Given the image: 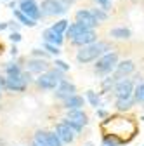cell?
I'll return each mask as SVG.
<instances>
[{
	"instance_id": "cell-36",
	"label": "cell",
	"mask_w": 144,
	"mask_h": 146,
	"mask_svg": "<svg viewBox=\"0 0 144 146\" xmlns=\"http://www.w3.org/2000/svg\"><path fill=\"white\" fill-rule=\"evenodd\" d=\"M7 28H9V23H0V31H4Z\"/></svg>"
},
{
	"instance_id": "cell-28",
	"label": "cell",
	"mask_w": 144,
	"mask_h": 146,
	"mask_svg": "<svg viewBox=\"0 0 144 146\" xmlns=\"http://www.w3.org/2000/svg\"><path fill=\"white\" fill-rule=\"evenodd\" d=\"M44 49L50 54V56H59V54H61L57 45H52V44H47V42H44Z\"/></svg>"
},
{
	"instance_id": "cell-27",
	"label": "cell",
	"mask_w": 144,
	"mask_h": 146,
	"mask_svg": "<svg viewBox=\"0 0 144 146\" xmlns=\"http://www.w3.org/2000/svg\"><path fill=\"white\" fill-rule=\"evenodd\" d=\"M68 26H69V23H68L66 19H61V21H57L56 25H52L50 28H52L54 31H57V33H63V35H64V31L68 30Z\"/></svg>"
},
{
	"instance_id": "cell-35",
	"label": "cell",
	"mask_w": 144,
	"mask_h": 146,
	"mask_svg": "<svg viewBox=\"0 0 144 146\" xmlns=\"http://www.w3.org/2000/svg\"><path fill=\"white\" fill-rule=\"evenodd\" d=\"M5 90V77H0V92Z\"/></svg>"
},
{
	"instance_id": "cell-22",
	"label": "cell",
	"mask_w": 144,
	"mask_h": 146,
	"mask_svg": "<svg viewBox=\"0 0 144 146\" xmlns=\"http://www.w3.org/2000/svg\"><path fill=\"white\" fill-rule=\"evenodd\" d=\"M85 98H87L89 103H90V106H94V108H99L101 106V98H99L97 92H94V90H87Z\"/></svg>"
},
{
	"instance_id": "cell-16",
	"label": "cell",
	"mask_w": 144,
	"mask_h": 146,
	"mask_svg": "<svg viewBox=\"0 0 144 146\" xmlns=\"http://www.w3.org/2000/svg\"><path fill=\"white\" fill-rule=\"evenodd\" d=\"M83 104H85V99L80 94H73L63 101V106L66 110H78V108H83Z\"/></svg>"
},
{
	"instance_id": "cell-10",
	"label": "cell",
	"mask_w": 144,
	"mask_h": 146,
	"mask_svg": "<svg viewBox=\"0 0 144 146\" xmlns=\"http://www.w3.org/2000/svg\"><path fill=\"white\" fill-rule=\"evenodd\" d=\"M94 42H97V33L92 30V28H89V30H85L82 35H78V36H75L73 40H71V44L73 45H77V47H83V45H89V44H94Z\"/></svg>"
},
{
	"instance_id": "cell-19",
	"label": "cell",
	"mask_w": 144,
	"mask_h": 146,
	"mask_svg": "<svg viewBox=\"0 0 144 146\" xmlns=\"http://www.w3.org/2000/svg\"><path fill=\"white\" fill-rule=\"evenodd\" d=\"M14 16L17 17V21H19L23 26H28V28H35L37 26V21L31 19V17H28L24 12H21L19 9H14Z\"/></svg>"
},
{
	"instance_id": "cell-38",
	"label": "cell",
	"mask_w": 144,
	"mask_h": 146,
	"mask_svg": "<svg viewBox=\"0 0 144 146\" xmlns=\"http://www.w3.org/2000/svg\"><path fill=\"white\" fill-rule=\"evenodd\" d=\"M11 54H12V56H16V54H17V47H16V45L11 49Z\"/></svg>"
},
{
	"instance_id": "cell-20",
	"label": "cell",
	"mask_w": 144,
	"mask_h": 146,
	"mask_svg": "<svg viewBox=\"0 0 144 146\" xmlns=\"http://www.w3.org/2000/svg\"><path fill=\"white\" fill-rule=\"evenodd\" d=\"M134 104H135V99H134V96H132V98H127V99H116V103H115L116 110H120V111H125V110H130Z\"/></svg>"
},
{
	"instance_id": "cell-15",
	"label": "cell",
	"mask_w": 144,
	"mask_h": 146,
	"mask_svg": "<svg viewBox=\"0 0 144 146\" xmlns=\"http://www.w3.org/2000/svg\"><path fill=\"white\" fill-rule=\"evenodd\" d=\"M66 118H69V120H73V122L80 123L82 127H85V125L89 123V117H87V113L83 111L82 108H78V110H68Z\"/></svg>"
},
{
	"instance_id": "cell-9",
	"label": "cell",
	"mask_w": 144,
	"mask_h": 146,
	"mask_svg": "<svg viewBox=\"0 0 144 146\" xmlns=\"http://www.w3.org/2000/svg\"><path fill=\"white\" fill-rule=\"evenodd\" d=\"M54 132L57 134V137H59L64 144H71V143L75 141V137H77V134L71 131L64 122H59V123L56 125V129H54Z\"/></svg>"
},
{
	"instance_id": "cell-42",
	"label": "cell",
	"mask_w": 144,
	"mask_h": 146,
	"mask_svg": "<svg viewBox=\"0 0 144 146\" xmlns=\"http://www.w3.org/2000/svg\"><path fill=\"white\" fill-rule=\"evenodd\" d=\"M0 94H2V92H0Z\"/></svg>"
},
{
	"instance_id": "cell-37",
	"label": "cell",
	"mask_w": 144,
	"mask_h": 146,
	"mask_svg": "<svg viewBox=\"0 0 144 146\" xmlns=\"http://www.w3.org/2000/svg\"><path fill=\"white\" fill-rule=\"evenodd\" d=\"M97 115H99V117H106V115H108V113H106V111H104V110H99V111H97Z\"/></svg>"
},
{
	"instance_id": "cell-34",
	"label": "cell",
	"mask_w": 144,
	"mask_h": 146,
	"mask_svg": "<svg viewBox=\"0 0 144 146\" xmlns=\"http://www.w3.org/2000/svg\"><path fill=\"white\" fill-rule=\"evenodd\" d=\"M9 28H11L12 31H17V30H19V23H14V21H11V23H9Z\"/></svg>"
},
{
	"instance_id": "cell-12",
	"label": "cell",
	"mask_w": 144,
	"mask_h": 146,
	"mask_svg": "<svg viewBox=\"0 0 144 146\" xmlns=\"http://www.w3.org/2000/svg\"><path fill=\"white\" fill-rule=\"evenodd\" d=\"M49 70V63L47 59H30L26 63V71L31 73V75H42V73H45Z\"/></svg>"
},
{
	"instance_id": "cell-7",
	"label": "cell",
	"mask_w": 144,
	"mask_h": 146,
	"mask_svg": "<svg viewBox=\"0 0 144 146\" xmlns=\"http://www.w3.org/2000/svg\"><path fill=\"white\" fill-rule=\"evenodd\" d=\"M19 11L24 12L28 17L38 21L42 17V11H40V5L35 2V0H24V2H19Z\"/></svg>"
},
{
	"instance_id": "cell-3",
	"label": "cell",
	"mask_w": 144,
	"mask_h": 146,
	"mask_svg": "<svg viewBox=\"0 0 144 146\" xmlns=\"http://www.w3.org/2000/svg\"><path fill=\"white\" fill-rule=\"evenodd\" d=\"M118 64V52L116 50H108L104 52L101 58L96 59V64H94V71L97 73V75H110V73L116 68Z\"/></svg>"
},
{
	"instance_id": "cell-8",
	"label": "cell",
	"mask_w": 144,
	"mask_h": 146,
	"mask_svg": "<svg viewBox=\"0 0 144 146\" xmlns=\"http://www.w3.org/2000/svg\"><path fill=\"white\" fill-rule=\"evenodd\" d=\"M73 94H77V87H75V84L68 82L66 78H64V80H61V82H59V85L56 87V98H57V99H61V101H64L66 98L73 96Z\"/></svg>"
},
{
	"instance_id": "cell-33",
	"label": "cell",
	"mask_w": 144,
	"mask_h": 146,
	"mask_svg": "<svg viewBox=\"0 0 144 146\" xmlns=\"http://www.w3.org/2000/svg\"><path fill=\"white\" fill-rule=\"evenodd\" d=\"M9 38H11L14 44H17V42H21V35H19V31H12V33L9 35Z\"/></svg>"
},
{
	"instance_id": "cell-4",
	"label": "cell",
	"mask_w": 144,
	"mask_h": 146,
	"mask_svg": "<svg viewBox=\"0 0 144 146\" xmlns=\"http://www.w3.org/2000/svg\"><path fill=\"white\" fill-rule=\"evenodd\" d=\"M31 80H33L31 73H28V71H23L21 75L5 77V90H11V92H23Z\"/></svg>"
},
{
	"instance_id": "cell-11",
	"label": "cell",
	"mask_w": 144,
	"mask_h": 146,
	"mask_svg": "<svg viewBox=\"0 0 144 146\" xmlns=\"http://www.w3.org/2000/svg\"><path fill=\"white\" fill-rule=\"evenodd\" d=\"M75 19H77V23H82V25H85L87 28H92V30L99 25L97 19L92 16V12H90V11H87V9H80V11H77Z\"/></svg>"
},
{
	"instance_id": "cell-5",
	"label": "cell",
	"mask_w": 144,
	"mask_h": 146,
	"mask_svg": "<svg viewBox=\"0 0 144 146\" xmlns=\"http://www.w3.org/2000/svg\"><path fill=\"white\" fill-rule=\"evenodd\" d=\"M134 80L132 78H127V77H123V78H118L115 82V96L116 99H127V98H132L134 96Z\"/></svg>"
},
{
	"instance_id": "cell-14",
	"label": "cell",
	"mask_w": 144,
	"mask_h": 146,
	"mask_svg": "<svg viewBox=\"0 0 144 146\" xmlns=\"http://www.w3.org/2000/svg\"><path fill=\"white\" fill-rule=\"evenodd\" d=\"M42 38H44V42H47V44H52V45H63V42H64V38H63V33H57V31H54L52 28H47L44 33H42Z\"/></svg>"
},
{
	"instance_id": "cell-24",
	"label": "cell",
	"mask_w": 144,
	"mask_h": 146,
	"mask_svg": "<svg viewBox=\"0 0 144 146\" xmlns=\"http://www.w3.org/2000/svg\"><path fill=\"white\" fill-rule=\"evenodd\" d=\"M47 144L49 146H64V143L57 137V134L56 132H47Z\"/></svg>"
},
{
	"instance_id": "cell-13",
	"label": "cell",
	"mask_w": 144,
	"mask_h": 146,
	"mask_svg": "<svg viewBox=\"0 0 144 146\" xmlns=\"http://www.w3.org/2000/svg\"><path fill=\"white\" fill-rule=\"evenodd\" d=\"M134 70H135L134 61H130V59L118 61V64L115 68V78L118 80V78H123V77H129L130 73H134Z\"/></svg>"
},
{
	"instance_id": "cell-18",
	"label": "cell",
	"mask_w": 144,
	"mask_h": 146,
	"mask_svg": "<svg viewBox=\"0 0 144 146\" xmlns=\"http://www.w3.org/2000/svg\"><path fill=\"white\" fill-rule=\"evenodd\" d=\"M110 36L111 38H116V40H129L132 33L129 28H125V26H118V28H113L110 30Z\"/></svg>"
},
{
	"instance_id": "cell-2",
	"label": "cell",
	"mask_w": 144,
	"mask_h": 146,
	"mask_svg": "<svg viewBox=\"0 0 144 146\" xmlns=\"http://www.w3.org/2000/svg\"><path fill=\"white\" fill-rule=\"evenodd\" d=\"M61 80H64V71L54 66V68L47 70L45 73H42V75H38V78L35 82L44 90H56V87L59 85Z\"/></svg>"
},
{
	"instance_id": "cell-30",
	"label": "cell",
	"mask_w": 144,
	"mask_h": 146,
	"mask_svg": "<svg viewBox=\"0 0 144 146\" xmlns=\"http://www.w3.org/2000/svg\"><path fill=\"white\" fill-rule=\"evenodd\" d=\"M54 66L59 68V70H63V71H68V70H69V64L64 63V61H61V59H56V61H54Z\"/></svg>"
},
{
	"instance_id": "cell-32",
	"label": "cell",
	"mask_w": 144,
	"mask_h": 146,
	"mask_svg": "<svg viewBox=\"0 0 144 146\" xmlns=\"http://www.w3.org/2000/svg\"><path fill=\"white\" fill-rule=\"evenodd\" d=\"M118 143H120V141H116V139H111V137H110V136H106V137H104V141H102V144H101V146H116V144H118Z\"/></svg>"
},
{
	"instance_id": "cell-31",
	"label": "cell",
	"mask_w": 144,
	"mask_h": 146,
	"mask_svg": "<svg viewBox=\"0 0 144 146\" xmlns=\"http://www.w3.org/2000/svg\"><path fill=\"white\" fill-rule=\"evenodd\" d=\"M31 52H33V56H38V58H40V59H47V58H49V56H50V54H49V52H47V50H45V52H44V50H40V49H33V50H31Z\"/></svg>"
},
{
	"instance_id": "cell-25",
	"label": "cell",
	"mask_w": 144,
	"mask_h": 146,
	"mask_svg": "<svg viewBox=\"0 0 144 146\" xmlns=\"http://www.w3.org/2000/svg\"><path fill=\"white\" fill-rule=\"evenodd\" d=\"M90 12H92V16L97 19V23L101 25V23H104L106 19H108V12L104 11V9H90Z\"/></svg>"
},
{
	"instance_id": "cell-21",
	"label": "cell",
	"mask_w": 144,
	"mask_h": 146,
	"mask_svg": "<svg viewBox=\"0 0 144 146\" xmlns=\"http://www.w3.org/2000/svg\"><path fill=\"white\" fill-rule=\"evenodd\" d=\"M134 99H135V103L144 104V82L142 80L134 87Z\"/></svg>"
},
{
	"instance_id": "cell-6",
	"label": "cell",
	"mask_w": 144,
	"mask_h": 146,
	"mask_svg": "<svg viewBox=\"0 0 144 146\" xmlns=\"http://www.w3.org/2000/svg\"><path fill=\"white\" fill-rule=\"evenodd\" d=\"M42 16H63L68 9L61 4V0H44L40 4Z\"/></svg>"
},
{
	"instance_id": "cell-23",
	"label": "cell",
	"mask_w": 144,
	"mask_h": 146,
	"mask_svg": "<svg viewBox=\"0 0 144 146\" xmlns=\"http://www.w3.org/2000/svg\"><path fill=\"white\" fill-rule=\"evenodd\" d=\"M21 73H23V70L16 63H11L5 66V77H14V75H21Z\"/></svg>"
},
{
	"instance_id": "cell-29",
	"label": "cell",
	"mask_w": 144,
	"mask_h": 146,
	"mask_svg": "<svg viewBox=\"0 0 144 146\" xmlns=\"http://www.w3.org/2000/svg\"><path fill=\"white\" fill-rule=\"evenodd\" d=\"M111 2H113V0H96V4H97V5H101V9H104L106 12L110 11V7H111Z\"/></svg>"
},
{
	"instance_id": "cell-1",
	"label": "cell",
	"mask_w": 144,
	"mask_h": 146,
	"mask_svg": "<svg viewBox=\"0 0 144 146\" xmlns=\"http://www.w3.org/2000/svg\"><path fill=\"white\" fill-rule=\"evenodd\" d=\"M108 50H111L108 42H94V44L83 45V47H80L78 52H77V61H78L80 64L92 63V61H96L97 58H101L102 54L108 52Z\"/></svg>"
},
{
	"instance_id": "cell-17",
	"label": "cell",
	"mask_w": 144,
	"mask_h": 146,
	"mask_svg": "<svg viewBox=\"0 0 144 146\" xmlns=\"http://www.w3.org/2000/svg\"><path fill=\"white\" fill-rule=\"evenodd\" d=\"M85 30H89L85 25H82V23H71L69 26H68V30L64 31V35L68 36L69 40H73L75 36H78V35H82Z\"/></svg>"
},
{
	"instance_id": "cell-40",
	"label": "cell",
	"mask_w": 144,
	"mask_h": 146,
	"mask_svg": "<svg viewBox=\"0 0 144 146\" xmlns=\"http://www.w3.org/2000/svg\"><path fill=\"white\" fill-rule=\"evenodd\" d=\"M33 146H38V144H37V143H33Z\"/></svg>"
},
{
	"instance_id": "cell-41",
	"label": "cell",
	"mask_w": 144,
	"mask_h": 146,
	"mask_svg": "<svg viewBox=\"0 0 144 146\" xmlns=\"http://www.w3.org/2000/svg\"><path fill=\"white\" fill-rule=\"evenodd\" d=\"M19 2H24V0H19Z\"/></svg>"
},
{
	"instance_id": "cell-39",
	"label": "cell",
	"mask_w": 144,
	"mask_h": 146,
	"mask_svg": "<svg viewBox=\"0 0 144 146\" xmlns=\"http://www.w3.org/2000/svg\"><path fill=\"white\" fill-rule=\"evenodd\" d=\"M85 146H94V144H92V143H87V144H85Z\"/></svg>"
},
{
	"instance_id": "cell-26",
	"label": "cell",
	"mask_w": 144,
	"mask_h": 146,
	"mask_svg": "<svg viewBox=\"0 0 144 146\" xmlns=\"http://www.w3.org/2000/svg\"><path fill=\"white\" fill-rule=\"evenodd\" d=\"M63 122H64V123H66V125L69 127V129H71V131H73V132L77 134V136H78V134L83 131V127H82L80 123H77V122H73V120H69V118H66V117L63 118Z\"/></svg>"
}]
</instances>
